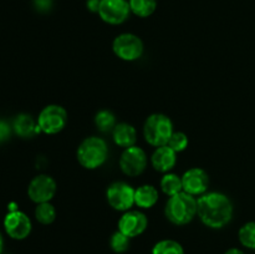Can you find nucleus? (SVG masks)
<instances>
[{
	"label": "nucleus",
	"mask_w": 255,
	"mask_h": 254,
	"mask_svg": "<svg viewBox=\"0 0 255 254\" xmlns=\"http://www.w3.org/2000/svg\"><path fill=\"white\" fill-rule=\"evenodd\" d=\"M167 146L171 147L176 153L184 151V149L188 147V137H187V134L184 133V132H181V131L173 132L171 138H169L168 143H167Z\"/></svg>",
	"instance_id": "25"
},
{
	"label": "nucleus",
	"mask_w": 255,
	"mask_h": 254,
	"mask_svg": "<svg viewBox=\"0 0 255 254\" xmlns=\"http://www.w3.org/2000/svg\"><path fill=\"white\" fill-rule=\"evenodd\" d=\"M35 218L39 223L45 224V226L51 224L56 218V209L50 202L39 203L35 208Z\"/></svg>",
	"instance_id": "20"
},
{
	"label": "nucleus",
	"mask_w": 255,
	"mask_h": 254,
	"mask_svg": "<svg viewBox=\"0 0 255 254\" xmlns=\"http://www.w3.org/2000/svg\"><path fill=\"white\" fill-rule=\"evenodd\" d=\"M77 161L84 168L96 169L106 162L109 147L105 139L91 136L85 138L77 148Z\"/></svg>",
	"instance_id": "3"
},
{
	"label": "nucleus",
	"mask_w": 255,
	"mask_h": 254,
	"mask_svg": "<svg viewBox=\"0 0 255 254\" xmlns=\"http://www.w3.org/2000/svg\"><path fill=\"white\" fill-rule=\"evenodd\" d=\"M152 254H184L183 247L173 239H163L152 248Z\"/></svg>",
	"instance_id": "21"
},
{
	"label": "nucleus",
	"mask_w": 255,
	"mask_h": 254,
	"mask_svg": "<svg viewBox=\"0 0 255 254\" xmlns=\"http://www.w3.org/2000/svg\"><path fill=\"white\" fill-rule=\"evenodd\" d=\"M161 189L168 197L179 193V192L183 191L182 177L174 173H166L161 179Z\"/></svg>",
	"instance_id": "19"
},
{
	"label": "nucleus",
	"mask_w": 255,
	"mask_h": 254,
	"mask_svg": "<svg viewBox=\"0 0 255 254\" xmlns=\"http://www.w3.org/2000/svg\"><path fill=\"white\" fill-rule=\"evenodd\" d=\"M67 124V112L60 105H49L44 107L37 117L40 131L46 134L59 133Z\"/></svg>",
	"instance_id": "5"
},
{
	"label": "nucleus",
	"mask_w": 255,
	"mask_h": 254,
	"mask_svg": "<svg viewBox=\"0 0 255 254\" xmlns=\"http://www.w3.org/2000/svg\"><path fill=\"white\" fill-rule=\"evenodd\" d=\"M2 249H4V239H2V234L0 233V254L2 253Z\"/></svg>",
	"instance_id": "30"
},
{
	"label": "nucleus",
	"mask_w": 255,
	"mask_h": 254,
	"mask_svg": "<svg viewBox=\"0 0 255 254\" xmlns=\"http://www.w3.org/2000/svg\"><path fill=\"white\" fill-rule=\"evenodd\" d=\"M148 227L146 214L139 211H127L119 221V231L129 238H134L143 233Z\"/></svg>",
	"instance_id": "12"
},
{
	"label": "nucleus",
	"mask_w": 255,
	"mask_h": 254,
	"mask_svg": "<svg viewBox=\"0 0 255 254\" xmlns=\"http://www.w3.org/2000/svg\"><path fill=\"white\" fill-rule=\"evenodd\" d=\"M102 21L110 25H120L131 14L128 0H101L99 12Z\"/></svg>",
	"instance_id": "8"
},
{
	"label": "nucleus",
	"mask_w": 255,
	"mask_h": 254,
	"mask_svg": "<svg viewBox=\"0 0 255 254\" xmlns=\"http://www.w3.org/2000/svg\"><path fill=\"white\" fill-rule=\"evenodd\" d=\"M239 242L248 249H255V222L243 224L238 232Z\"/></svg>",
	"instance_id": "23"
},
{
	"label": "nucleus",
	"mask_w": 255,
	"mask_h": 254,
	"mask_svg": "<svg viewBox=\"0 0 255 254\" xmlns=\"http://www.w3.org/2000/svg\"><path fill=\"white\" fill-rule=\"evenodd\" d=\"M134 191L126 182H115L107 188V202L116 211L127 212L134 204Z\"/></svg>",
	"instance_id": "7"
},
{
	"label": "nucleus",
	"mask_w": 255,
	"mask_h": 254,
	"mask_svg": "<svg viewBox=\"0 0 255 254\" xmlns=\"http://www.w3.org/2000/svg\"><path fill=\"white\" fill-rule=\"evenodd\" d=\"M198 212V204L194 196L182 191L169 197L164 207V214L171 223L184 226L193 221Z\"/></svg>",
	"instance_id": "2"
},
{
	"label": "nucleus",
	"mask_w": 255,
	"mask_h": 254,
	"mask_svg": "<svg viewBox=\"0 0 255 254\" xmlns=\"http://www.w3.org/2000/svg\"><path fill=\"white\" fill-rule=\"evenodd\" d=\"M35 4L40 10H47L51 6V0H35Z\"/></svg>",
	"instance_id": "28"
},
{
	"label": "nucleus",
	"mask_w": 255,
	"mask_h": 254,
	"mask_svg": "<svg viewBox=\"0 0 255 254\" xmlns=\"http://www.w3.org/2000/svg\"><path fill=\"white\" fill-rule=\"evenodd\" d=\"M173 132L171 119L163 114L151 115L144 122V139L153 147H161L168 143Z\"/></svg>",
	"instance_id": "4"
},
{
	"label": "nucleus",
	"mask_w": 255,
	"mask_h": 254,
	"mask_svg": "<svg viewBox=\"0 0 255 254\" xmlns=\"http://www.w3.org/2000/svg\"><path fill=\"white\" fill-rule=\"evenodd\" d=\"M12 128H14L15 133H16L17 136L24 137V138H29V137H32L34 134H36L37 132H40L39 126L35 124L32 117L26 114H21L19 115V116L15 117L14 124H12Z\"/></svg>",
	"instance_id": "16"
},
{
	"label": "nucleus",
	"mask_w": 255,
	"mask_h": 254,
	"mask_svg": "<svg viewBox=\"0 0 255 254\" xmlns=\"http://www.w3.org/2000/svg\"><path fill=\"white\" fill-rule=\"evenodd\" d=\"M129 237L124 234L122 232H115L110 239V247L116 253H125L129 248Z\"/></svg>",
	"instance_id": "24"
},
{
	"label": "nucleus",
	"mask_w": 255,
	"mask_h": 254,
	"mask_svg": "<svg viewBox=\"0 0 255 254\" xmlns=\"http://www.w3.org/2000/svg\"><path fill=\"white\" fill-rule=\"evenodd\" d=\"M182 184L183 191L192 196H202L207 193L209 187V176L204 169L194 167L184 172L182 176Z\"/></svg>",
	"instance_id": "13"
},
{
	"label": "nucleus",
	"mask_w": 255,
	"mask_h": 254,
	"mask_svg": "<svg viewBox=\"0 0 255 254\" xmlns=\"http://www.w3.org/2000/svg\"><path fill=\"white\" fill-rule=\"evenodd\" d=\"M129 9L138 17H148L156 11L157 0H128Z\"/></svg>",
	"instance_id": "18"
},
{
	"label": "nucleus",
	"mask_w": 255,
	"mask_h": 254,
	"mask_svg": "<svg viewBox=\"0 0 255 254\" xmlns=\"http://www.w3.org/2000/svg\"><path fill=\"white\" fill-rule=\"evenodd\" d=\"M224 254H246V253L238 248H231V249H228V251H227Z\"/></svg>",
	"instance_id": "29"
},
{
	"label": "nucleus",
	"mask_w": 255,
	"mask_h": 254,
	"mask_svg": "<svg viewBox=\"0 0 255 254\" xmlns=\"http://www.w3.org/2000/svg\"><path fill=\"white\" fill-rule=\"evenodd\" d=\"M4 228L7 236L16 241L27 238L31 233V221L29 217L20 211H10L4 218Z\"/></svg>",
	"instance_id": "11"
},
{
	"label": "nucleus",
	"mask_w": 255,
	"mask_h": 254,
	"mask_svg": "<svg viewBox=\"0 0 255 254\" xmlns=\"http://www.w3.org/2000/svg\"><path fill=\"white\" fill-rule=\"evenodd\" d=\"M112 50L119 59L125 61H134L143 54V42L137 35L125 32L115 37Z\"/></svg>",
	"instance_id": "6"
},
{
	"label": "nucleus",
	"mask_w": 255,
	"mask_h": 254,
	"mask_svg": "<svg viewBox=\"0 0 255 254\" xmlns=\"http://www.w3.org/2000/svg\"><path fill=\"white\" fill-rule=\"evenodd\" d=\"M151 163L156 171L167 173L176 166L177 153L167 144L157 147L156 151L153 152L151 157Z\"/></svg>",
	"instance_id": "14"
},
{
	"label": "nucleus",
	"mask_w": 255,
	"mask_h": 254,
	"mask_svg": "<svg viewBox=\"0 0 255 254\" xmlns=\"http://www.w3.org/2000/svg\"><path fill=\"white\" fill-rule=\"evenodd\" d=\"M147 167L146 152L138 146L125 148L120 157V168L126 176H139Z\"/></svg>",
	"instance_id": "9"
},
{
	"label": "nucleus",
	"mask_w": 255,
	"mask_h": 254,
	"mask_svg": "<svg viewBox=\"0 0 255 254\" xmlns=\"http://www.w3.org/2000/svg\"><path fill=\"white\" fill-rule=\"evenodd\" d=\"M114 141L117 146L124 147V148L134 146L137 141L136 128L126 122L116 125L114 128Z\"/></svg>",
	"instance_id": "15"
},
{
	"label": "nucleus",
	"mask_w": 255,
	"mask_h": 254,
	"mask_svg": "<svg viewBox=\"0 0 255 254\" xmlns=\"http://www.w3.org/2000/svg\"><path fill=\"white\" fill-rule=\"evenodd\" d=\"M100 2H101V0H87L86 7L91 12H99Z\"/></svg>",
	"instance_id": "27"
},
{
	"label": "nucleus",
	"mask_w": 255,
	"mask_h": 254,
	"mask_svg": "<svg viewBox=\"0 0 255 254\" xmlns=\"http://www.w3.org/2000/svg\"><path fill=\"white\" fill-rule=\"evenodd\" d=\"M199 219L204 226L213 229L226 227L233 218V203L221 192H208L197 199Z\"/></svg>",
	"instance_id": "1"
},
{
	"label": "nucleus",
	"mask_w": 255,
	"mask_h": 254,
	"mask_svg": "<svg viewBox=\"0 0 255 254\" xmlns=\"http://www.w3.org/2000/svg\"><path fill=\"white\" fill-rule=\"evenodd\" d=\"M158 201V191L151 184H143L134 191V204L139 208H151Z\"/></svg>",
	"instance_id": "17"
},
{
	"label": "nucleus",
	"mask_w": 255,
	"mask_h": 254,
	"mask_svg": "<svg viewBox=\"0 0 255 254\" xmlns=\"http://www.w3.org/2000/svg\"><path fill=\"white\" fill-rule=\"evenodd\" d=\"M56 182L47 174H40L34 177L27 187V196L35 203L50 202L56 193Z\"/></svg>",
	"instance_id": "10"
},
{
	"label": "nucleus",
	"mask_w": 255,
	"mask_h": 254,
	"mask_svg": "<svg viewBox=\"0 0 255 254\" xmlns=\"http://www.w3.org/2000/svg\"><path fill=\"white\" fill-rule=\"evenodd\" d=\"M95 125L100 131L109 132L116 126V117L109 110H102V111L97 112L95 116Z\"/></svg>",
	"instance_id": "22"
},
{
	"label": "nucleus",
	"mask_w": 255,
	"mask_h": 254,
	"mask_svg": "<svg viewBox=\"0 0 255 254\" xmlns=\"http://www.w3.org/2000/svg\"><path fill=\"white\" fill-rule=\"evenodd\" d=\"M10 133H11V129H10V126L7 125V122L0 120V142L6 141L10 137Z\"/></svg>",
	"instance_id": "26"
}]
</instances>
